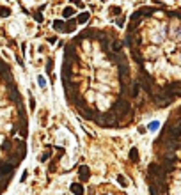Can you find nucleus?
Wrapping results in <instances>:
<instances>
[{"label": "nucleus", "mask_w": 181, "mask_h": 195, "mask_svg": "<svg viewBox=\"0 0 181 195\" xmlns=\"http://www.w3.org/2000/svg\"><path fill=\"white\" fill-rule=\"evenodd\" d=\"M78 176H80V181H82V183H84V181H89V178H91L89 167H87V165H80V167H78Z\"/></svg>", "instance_id": "1"}, {"label": "nucleus", "mask_w": 181, "mask_h": 195, "mask_svg": "<svg viewBox=\"0 0 181 195\" xmlns=\"http://www.w3.org/2000/svg\"><path fill=\"white\" fill-rule=\"evenodd\" d=\"M76 25H78L76 18H69V20H66V28H64V32H75V30H76Z\"/></svg>", "instance_id": "2"}, {"label": "nucleus", "mask_w": 181, "mask_h": 195, "mask_svg": "<svg viewBox=\"0 0 181 195\" xmlns=\"http://www.w3.org/2000/svg\"><path fill=\"white\" fill-rule=\"evenodd\" d=\"M0 149H2L4 153H7V154H9V153L14 149V140H11V138H5V140H4V144L0 146Z\"/></svg>", "instance_id": "3"}, {"label": "nucleus", "mask_w": 181, "mask_h": 195, "mask_svg": "<svg viewBox=\"0 0 181 195\" xmlns=\"http://www.w3.org/2000/svg\"><path fill=\"white\" fill-rule=\"evenodd\" d=\"M62 16H64V20H69V18H73V16H75V7H73V5H68V7H64V9H62Z\"/></svg>", "instance_id": "4"}, {"label": "nucleus", "mask_w": 181, "mask_h": 195, "mask_svg": "<svg viewBox=\"0 0 181 195\" xmlns=\"http://www.w3.org/2000/svg\"><path fill=\"white\" fill-rule=\"evenodd\" d=\"M71 192L75 195H84L85 194V190H84V186L80 185V183H75V185H71Z\"/></svg>", "instance_id": "5"}, {"label": "nucleus", "mask_w": 181, "mask_h": 195, "mask_svg": "<svg viewBox=\"0 0 181 195\" xmlns=\"http://www.w3.org/2000/svg\"><path fill=\"white\" fill-rule=\"evenodd\" d=\"M89 18H91V12H89V11H84V12H80V14H78L76 21H78V23H87V21H89Z\"/></svg>", "instance_id": "6"}, {"label": "nucleus", "mask_w": 181, "mask_h": 195, "mask_svg": "<svg viewBox=\"0 0 181 195\" xmlns=\"http://www.w3.org/2000/svg\"><path fill=\"white\" fill-rule=\"evenodd\" d=\"M53 28H55L57 32H64V28H66V21H64V20H55V21H53Z\"/></svg>", "instance_id": "7"}, {"label": "nucleus", "mask_w": 181, "mask_h": 195, "mask_svg": "<svg viewBox=\"0 0 181 195\" xmlns=\"http://www.w3.org/2000/svg\"><path fill=\"white\" fill-rule=\"evenodd\" d=\"M130 160L132 162H139V151H137V147H132L130 149Z\"/></svg>", "instance_id": "8"}, {"label": "nucleus", "mask_w": 181, "mask_h": 195, "mask_svg": "<svg viewBox=\"0 0 181 195\" xmlns=\"http://www.w3.org/2000/svg\"><path fill=\"white\" fill-rule=\"evenodd\" d=\"M0 16H2V18L11 16V9H9V7H5V5H0Z\"/></svg>", "instance_id": "9"}, {"label": "nucleus", "mask_w": 181, "mask_h": 195, "mask_svg": "<svg viewBox=\"0 0 181 195\" xmlns=\"http://www.w3.org/2000/svg\"><path fill=\"white\" fill-rule=\"evenodd\" d=\"M37 83H39V87H41V89H46V78H44L43 75H39V76H37Z\"/></svg>", "instance_id": "10"}, {"label": "nucleus", "mask_w": 181, "mask_h": 195, "mask_svg": "<svg viewBox=\"0 0 181 195\" xmlns=\"http://www.w3.org/2000/svg\"><path fill=\"white\" fill-rule=\"evenodd\" d=\"M108 12H110L112 16H114V14H121V7H117V5H110Z\"/></svg>", "instance_id": "11"}, {"label": "nucleus", "mask_w": 181, "mask_h": 195, "mask_svg": "<svg viewBox=\"0 0 181 195\" xmlns=\"http://www.w3.org/2000/svg\"><path fill=\"white\" fill-rule=\"evenodd\" d=\"M124 20H126V16H123V14H119V18L116 20V25H117V27H123V25H124Z\"/></svg>", "instance_id": "12"}, {"label": "nucleus", "mask_w": 181, "mask_h": 195, "mask_svg": "<svg viewBox=\"0 0 181 195\" xmlns=\"http://www.w3.org/2000/svg\"><path fill=\"white\" fill-rule=\"evenodd\" d=\"M52 69H53V59H48V62H46V73H52Z\"/></svg>", "instance_id": "13"}, {"label": "nucleus", "mask_w": 181, "mask_h": 195, "mask_svg": "<svg viewBox=\"0 0 181 195\" xmlns=\"http://www.w3.org/2000/svg\"><path fill=\"white\" fill-rule=\"evenodd\" d=\"M27 135H28V128H20V137L25 138Z\"/></svg>", "instance_id": "14"}, {"label": "nucleus", "mask_w": 181, "mask_h": 195, "mask_svg": "<svg viewBox=\"0 0 181 195\" xmlns=\"http://www.w3.org/2000/svg\"><path fill=\"white\" fill-rule=\"evenodd\" d=\"M48 158H50V153L46 151V153H43V154L39 156V162H48Z\"/></svg>", "instance_id": "15"}, {"label": "nucleus", "mask_w": 181, "mask_h": 195, "mask_svg": "<svg viewBox=\"0 0 181 195\" xmlns=\"http://www.w3.org/2000/svg\"><path fill=\"white\" fill-rule=\"evenodd\" d=\"M117 181H119V185H121V186H128V183H126L124 176H117Z\"/></svg>", "instance_id": "16"}, {"label": "nucleus", "mask_w": 181, "mask_h": 195, "mask_svg": "<svg viewBox=\"0 0 181 195\" xmlns=\"http://www.w3.org/2000/svg\"><path fill=\"white\" fill-rule=\"evenodd\" d=\"M34 20H36L37 23H41V21H43V16H41V11H37V12L34 14Z\"/></svg>", "instance_id": "17"}, {"label": "nucleus", "mask_w": 181, "mask_h": 195, "mask_svg": "<svg viewBox=\"0 0 181 195\" xmlns=\"http://www.w3.org/2000/svg\"><path fill=\"white\" fill-rule=\"evenodd\" d=\"M28 101H30V110L34 112V110H36V99H34V96H32V94H30V99H28Z\"/></svg>", "instance_id": "18"}, {"label": "nucleus", "mask_w": 181, "mask_h": 195, "mask_svg": "<svg viewBox=\"0 0 181 195\" xmlns=\"http://www.w3.org/2000/svg\"><path fill=\"white\" fill-rule=\"evenodd\" d=\"M71 4L76 5V7H84V2H82V0H71Z\"/></svg>", "instance_id": "19"}, {"label": "nucleus", "mask_w": 181, "mask_h": 195, "mask_svg": "<svg viewBox=\"0 0 181 195\" xmlns=\"http://www.w3.org/2000/svg\"><path fill=\"white\" fill-rule=\"evenodd\" d=\"M48 43H57V37H53V36H52V37H48Z\"/></svg>", "instance_id": "20"}, {"label": "nucleus", "mask_w": 181, "mask_h": 195, "mask_svg": "<svg viewBox=\"0 0 181 195\" xmlns=\"http://www.w3.org/2000/svg\"><path fill=\"white\" fill-rule=\"evenodd\" d=\"M149 128H151V130H155V128H158V123H151V124H149Z\"/></svg>", "instance_id": "21"}, {"label": "nucleus", "mask_w": 181, "mask_h": 195, "mask_svg": "<svg viewBox=\"0 0 181 195\" xmlns=\"http://www.w3.org/2000/svg\"><path fill=\"white\" fill-rule=\"evenodd\" d=\"M27 172H28V170H25V172H23V176H21V183H23V181L27 179Z\"/></svg>", "instance_id": "22"}]
</instances>
